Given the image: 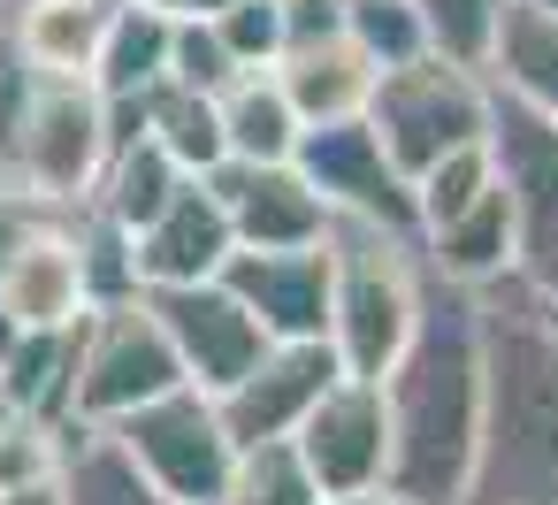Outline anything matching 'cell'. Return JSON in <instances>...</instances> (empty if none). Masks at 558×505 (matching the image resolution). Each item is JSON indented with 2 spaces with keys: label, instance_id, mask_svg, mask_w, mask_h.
I'll return each mask as SVG.
<instances>
[{
  "label": "cell",
  "instance_id": "obj_19",
  "mask_svg": "<svg viewBox=\"0 0 558 505\" xmlns=\"http://www.w3.org/2000/svg\"><path fill=\"white\" fill-rule=\"evenodd\" d=\"M489 93L558 116V16L543 0H505L497 16V47H489Z\"/></svg>",
  "mask_w": 558,
  "mask_h": 505
},
{
  "label": "cell",
  "instance_id": "obj_24",
  "mask_svg": "<svg viewBox=\"0 0 558 505\" xmlns=\"http://www.w3.org/2000/svg\"><path fill=\"white\" fill-rule=\"evenodd\" d=\"M177 184H184L177 154H169L154 131H138V139L108 146L100 184H93V207H100L108 223H123V230H146V223H154V215L177 200Z\"/></svg>",
  "mask_w": 558,
  "mask_h": 505
},
{
  "label": "cell",
  "instance_id": "obj_2",
  "mask_svg": "<svg viewBox=\"0 0 558 505\" xmlns=\"http://www.w3.org/2000/svg\"><path fill=\"white\" fill-rule=\"evenodd\" d=\"M482 299V429L459 505H558V306L520 276Z\"/></svg>",
  "mask_w": 558,
  "mask_h": 505
},
{
  "label": "cell",
  "instance_id": "obj_16",
  "mask_svg": "<svg viewBox=\"0 0 558 505\" xmlns=\"http://www.w3.org/2000/svg\"><path fill=\"white\" fill-rule=\"evenodd\" d=\"M329 200L291 169V161H268L238 184L230 200V238L238 245H260V253H291V245H322L329 238Z\"/></svg>",
  "mask_w": 558,
  "mask_h": 505
},
{
  "label": "cell",
  "instance_id": "obj_10",
  "mask_svg": "<svg viewBox=\"0 0 558 505\" xmlns=\"http://www.w3.org/2000/svg\"><path fill=\"white\" fill-rule=\"evenodd\" d=\"M146 299H154V314H161V329H169V345H177V360H184V383H199V390H230V383L276 345V337L245 314V299H238L222 276L154 284Z\"/></svg>",
  "mask_w": 558,
  "mask_h": 505
},
{
  "label": "cell",
  "instance_id": "obj_31",
  "mask_svg": "<svg viewBox=\"0 0 558 505\" xmlns=\"http://www.w3.org/2000/svg\"><path fill=\"white\" fill-rule=\"evenodd\" d=\"M230 70H238V62H230L222 32H215L207 16H177V24H169V85L215 93V85H222Z\"/></svg>",
  "mask_w": 558,
  "mask_h": 505
},
{
  "label": "cell",
  "instance_id": "obj_1",
  "mask_svg": "<svg viewBox=\"0 0 558 505\" xmlns=\"http://www.w3.org/2000/svg\"><path fill=\"white\" fill-rule=\"evenodd\" d=\"M383 406H390L383 490L398 505H459L482 429V299L466 284L428 276L413 337L383 368Z\"/></svg>",
  "mask_w": 558,
  "mask_h": 505
},
{
  "label": "cell",
  "instance_id": "obj_20",
  "mask_svg": "<svg viewBox=\"0 0 558 505\" xmlns=\"http://www.w3.org/2000/svg\"><path fill=\"white\" fill-rule=\"evenodd\" d=\"M0 16H9V32L39 77H93L108 0H0Z\"/></svg>",
  "mask_w": 558,
  "mask_h": 505
},
{
  "label": "cell",
  "instance_id": "obj_37",
  "mask_svg": "<svg viewBox=\"0 0 558 505\" xmlns=\"http://www.w3.org/2000/svg\"><path fill=\"white\" fill-rule=\"evenodd\" d=\"M146 9H169V16H177V9H184V0H146Z\"/></svg>",
  "mask_w": 558,
  "mask_h": 505
},
{
  "label": "cell",
  "instance_id": "obj_8",
  "mask_svg": "<svg viewBox=\"0 0 558 505\" xmlns=\"http://www.w3.org/2000/svg\"><path fill=\"white\" fill-rule=\"evenodd\" d=\"M489 161L512 200V276L558 306V116L489 100Z\"/></svg>",
  "mask_w": 558,
  "mask_h": 505
},
{
  "label": "cell",
  "instance_id": "obj_22",
  "mask_svg": "<svg viewBox=\"0 0 558 505\" xmlns=\"http://www.w3.org/2000/svg\"><path fill=\"white\" fill-rule=\"evenodd\" d=\"M54 490H62V505H169V497L146 482V467L123 452V436L100 429V421H70V429H62Z\"/></svg>",
  "mask_w": 558,
  "mask_h": 505
},
{
  "label": "cell",
  "instance_id": "obj_11",
  "mask_svg": "<svg viewBox=\"0 0 558 505\" xmlns=\"http://www.w3.org/2000/svg\"><path fill=\"white\" fill-rule=\"evenodd\" d=\"M306 474L322 490H383V467H390V406H383V383L367 375H337L306 421L291 429Z\"/></svg>",
  "mask_w": 558,
  "mask_h": 505
},
{
  "label": "cell",
  "instance_id": "obj_36",
  "mask_svg": "<svg viewBox=\"0 0 558 505\" xmlns=\"http://www.w3.org/2000/svg\"><path fill=\"white\" fill-rule=\"evenodd\" d=\"M222 9H230V0H184L177 16H222Z\"/></svg>",
  "mask_w": 558,
  "mask_h": 505
},
{
  "label": "cell",
  "instance_id": "obj_30",
  "mask_svg": "<svg viewBox=\"0 0 558 505\" xmlns=\"http://www.w3.org/2000/svg\"><path fill=\"white\" fill-rule=\"evenodd\" d=\"M344 39H352L375 70H398V62L428 55V32H421V9H413V0H344Z\"/></svg>",
  "mask_w": 558,
  "mask_h": 505
},
{
  "label": "cell",
  "instance_id": "obj_14",
  "mask_svg": "<svg viewBox=\"0 0 558 505\" xmlns=\"http://www.w3.org/2000/svg\"><path fill=\"white\" fill-rule=\"evenodd\" d=\"M0 306H9L24 329H70V322H85V268H77L70 207H47L16 238V253L0 261Z\"/></svg>",
  "mask_w": 558,
  "mask_h": 505
},
{
  "label": "cell",
  "instance_id": "obj_27",
  "mask_svg": "<svg viewBox=\"0 0 558 505\" xmlns=\"http://www.w3.org/2000/svg\"><path fill=\"white\" fill-rule=\"evenodd\" d=\"M222 505H322V482L306 474L291 436H268V444H238Z\"/></svg>",
  "mask_w": 558,
  "mask_h": 505
},
{
  "label": "cell",
  "instance_id": "obj_17",
  "mask_svg": "<svg viewBox=\"0 0 558 505\" xmlns=\"http://www.w3.org/2000/svg\"><path fill=\"white\" fill-rule=\"evenodd\" d=\"M276 77L299 108V123H337V116H367V93H375V62L329 32V39H299L276 55Z\"/></svg>",
  "mask_w": 558,
  "mask_h": 505
},
{
  "label": "cell",
  "instance_id": "obj_12",
  "mask_svg": "<svg viewBox=\"0 0 558 505\" xmlns=\"http://www.w3.org/2000/svg\"><path fill=\"white\" fill-rule=\"evenodd\" d=\"M337 345L329 337H276L230 390H215V413L230 429V444H268V436H291L306 421V406L337 383Z\"/></svg>",
  "mask_w": 558,
  "mask_h": 505
},
{
  "label": "cell",
  "instance_id": "obj_33",
  "mask_svg": "<svg viewBox=\"0 0 558 505\" xmlns=\"http://www.w3.org/2000/svg\"><path fill=\"white\" fill-rule=\"evenodd\" d=\"M276 9H283V47L344 32V0H276Z\"/></svg>",
  "mask_w": 558,
  "mask_h": 505
},
{
  "label": "cell",
  "instance_id": "obj_28",
  "mask_svg": "<svg viewBox=\"0 0 558 505\" xmlns=\"http://www.w3.org/2000/svg\"><path fill=\"white\" fill-rule=\"evenodd\" d=\"M497 184V161H489V139H466V146H451V154H436L421 177H413V223L421 230H436V223H451L459 207H474L482 192Z\"/></svg>",
  "mask_w": 558,
  "mask_h": 505
},
{
  "label": "cell",
  "instance_id": "obj_15",
  "mask_svg": "<svg viewBox=\"0 0 558 505\" xmlns=\"http://www.w3.org/2000/svg\"><path fill=\"white\" fill-rule=\"evenodd\" d=\"M230 207L199 184V177H184L177 184V200L146 223V230H131V261H138V284L154 291V284H199V276H215L222 261H230Z\"/></svg>",
  "mask_w": 558,
  "mask_h": 505
},
{
  "label": "cell",
  "instance_id": "obj_7",
  "mask_svg": "<svg viewBox=\"0 0 558 505\" xmlns=\"http://www.w3.org/2000/svg\"><path fill=\"white\" fill-rule=\"evenodd\" d=\"M123 436V452L146 467V482L169 497V505H222L230 490V467H238V444L215 413V390L199 383H177L146 406H131L123 421H108Z\"/></svg>",
  "mask_w": 558,
  "mask_h": 505
},
{
  "label": "cell",
  "instance_id": "obj_25",
  "mask_svg": "<svg viewBox=\"0 0 558 505\" xmlns=\"http://www.w3.org/2000/svg\"><path fill=\"white\" fill-rule=\"evenodd\" d=\"M169 9H146V0H123L108 9V32H100V55H93V85L116 100V93H154L169 77Z\"/></svg>",
  "mask_w": 558,
  "mask_h": 505
},
{
  "label": "cell",
  "instance_id": "obj_29",
  "mask_svg": "<svg viewBox=\"0 0 558 505\" xmlns=\"http://www.w3.org/2000/svg\"><path fill=\"white\" fill-rule=\"evenodd\" d=\"M413 9H421V32H428V55H444L459 70H489L505 0H413Z\"/></svg>",
  "mask_w": 558,
  "mask_h": 505
},
{
  "label": "cell",
  "instance_id": "obj_4",
  "mask_svg": "<svg viewBox=\"0 0 558 505\" xmlns=\"http://www.w3.org/2000/svg\"><path fill=\"white\" fill-rule=\"evenodd\" d=\"M489 77L482 70H459L444 55H413L398 70H375V93H367V123L383 139V154L398 161V177L413 184L436 154L466 146V139H489Z\"/></svg>",
  "mask_w": 558,
  "mask_h": 505
},
{
  "label": "cell",
  "instance_id": "obj_3",
  "mask_svg": "<svg viewBox=\"0 0 558 505\" xmlns=\"http://www.w3.org/2000/svg\"><path fill=\"white\" fill-rule=\"evenodd\" d=\"M322 245H329V345H337V368L383 383V368L413 337V314H421V291H428L421 238L337 215Z\"/></svg>",
  "mask_w": 558,
  "mask_h": 505
},
{
  "label": "cell",
  "instance_id": "obj_34",
  "mask_svg": "<svg viewBox=\"0 0 558 505\" xmlns=\"http://www.w3.org/2000/svg\"><path fill=\"white\" fill-rule=\"evenodd\" d=\"M322 505H398L390 490H322Z\"/></svg>",
  "mask_w": 558,
  "mask_h": 505
},
{
  "label": "cell",
  "instance_id": "obj_23",
  "mask_svg": "<svg viewBox=\"0 0 558 505\" xmlns=\"http://www.w3.org/2000/svg\"><path fill=\"white\" fill-rule=\"evenodd\" d=\"M70 390H77V322L70 329H24L9 345V360H0V398H9V413H32V421L62 429V421H77Z\"/></svg>",
  "mask_w": 558,
  "mask_h": 505
},
{
  "label": "cell",
  "instance_id": "obj_26",
  "mask_svg": "<svg viewBox=\"0 0 558 505\" xmlns=\"http://www.w3.org/2000/svg\"><path fill=\"white\" fill-rule=\"evenodd\" d=\"M146 131L177 154V169L184 177H199V169H215L230 146H222V116H215V93H192V85H154L146 93Z\"/></svg>",
  "mask_w": 558,
  "mask_h": 505
},
{
  "label": "cell",
  "instance_id": "obj_21",
  "mask_svg": "<svg viewBox=\"0 0 558 505\" xmlns=\"http://www.w3.org/2000/svg\"><path fill=\"white\" fill-rule=\"evenodd\" d=\"M215 116H222V146L238 154V161H291V146H299V108H291V93H283V77H276V62L268 70H230L222 85H215Z\"/></svg>",
  "mask_w": 558,
  "mask_h": 505
},
{
  "label": "cell",
  "instance_id": "obj_32",
  "mask_svg": "<svg viewBox=\"0 0 558 505\" xmlns=\"http://www.w3.org/2000/svg\"><path fill=\"white\" fill-rule=\"evenodd\" d=\"M207 24L222 32V47H230L238 70H268L283 55V9H276V0H230V9L207 16Z\"/></svg>",
  "mask_w": 558,
  "mask_h": 505
},
{
  "label": "cell",
  "instance_id": "obj_13",
  "mask_svg": "<svg viewBox=\"0 0 558 505\" xmlns=\"http://www.w3.org/2000/svg\"><path fill=\"white\" fill-rule=\"evenodd\" d=\"M215 276L245 299V314L268 337H329V245H291V253L230 245Z\"/></svg>",
  "mask_w": 558,
  "mask_h": 505
},
{
  "label": "cell",
  "instance_id": "obj_6",
  "mask_svg": "<svg viewBox=\"0 0 558 505\" xmlns=\"http://www.w3.org/2000/svg\"><path fill=\"white\" fill-rule=\"evenodd\" d=\"M100 161H108V100L93 77H39L32 85V108L16 123V146H9V169L39 207H85L93 184H100Z\"/></svg>",
  "mask_w": 558,
  "mask_h": 505
},
{
  "label": "cell",
  "instance_id": "obj_18",
  "mask_svg": "<svg viewBox=\"0 0 558 505\" xmlns=\"http://www.w3.org/2000/svg\"><path fill=\"white\" fill-rule=\"evenodd\" d=\"M421 261H428V276L466 284V291L512 276V200H505V184H489V192H482L474 207H459L451 223L421 230Z\"/></svg>",
  "mask_w": 558,
  "mask_h": 505
},
{
  "label": "cell",
  "instance_id": "obj_9",
  "mask_svg": "<svg viewBox=\"0 0 558 505\" xmlns=\"http://www.w3.org/2000/svg\"><path fill=\"white\" fill-rule=\"evenodd\" d=\"M291 169L329 200V215H352V223H383V230H413V184L398 177V161L383 154L375 123L367 116H337V123H306L299 146H291Z\"/></svg>",
  "mask_w": 558,
  "mask_h": 505
},
{
  "label": "cell",
  "instance_id": "obj_5",
  "mask_svg": "<svg viewBox=\"0 0 558 505\" xmlns=\"http://www.w3.org/2000/svg\"><path fill=\"white\" fill-rule=\"evenodd\" d=\"M177 383H184V360H177V345H169L146 291L85 306V322H77V390H70L77 421L108 429V421H123L131 406H146Z\"/></svg>",
  "mask_w": 558,
  "mask_h": 505
},
{
  "label": "cell",
  "instance_id": "obj_38",
  "mask_svg": "<svg viewBox=\"0 0 558 505\" xmlns=\"http://www.w3.org/2000/svg\"><path fill=\"white\" fill-rule=\"evenodd\" d=\"M543 9H550V16H558V0H543Z\"/></svg>",
  "mask_w": 558,
  "mask_h": 505
},
{
  "label": "cell",
  "instance_id": "obj_35",
  "mask_svg": "<svg viewBox=\"0 0 558 505\" xmlns=\"http://www.w3.org/2000/svg\"><path fill=\"white\" fill-rule=\"evenodd\" d=\"M16 337H24V322H16L9 306H0V360H9V345H16Z\"/></svg>",
  "mask_w": 558,
  "mask_h": 505
}]
</instances>
